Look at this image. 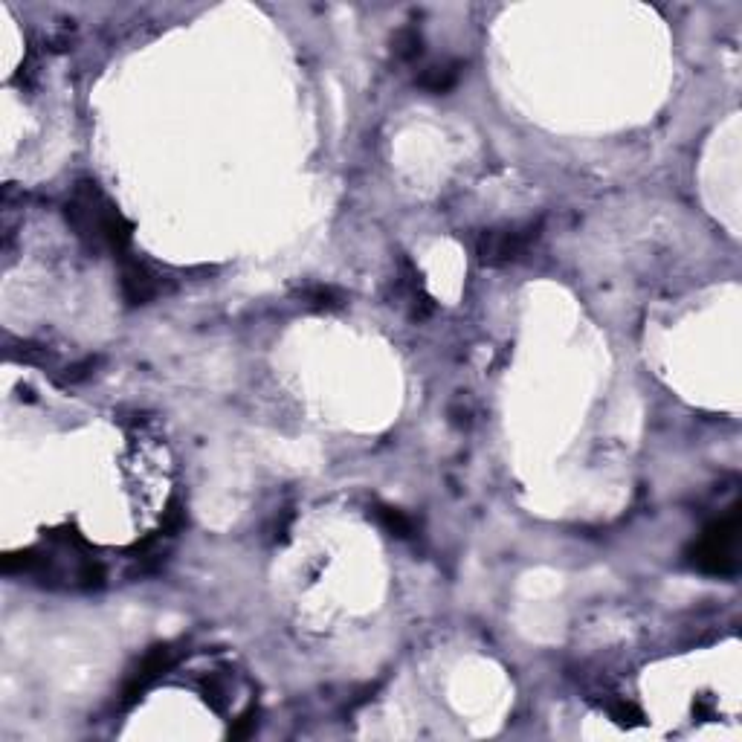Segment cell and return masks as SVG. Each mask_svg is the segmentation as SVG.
Returning a JSON list of instances; mask_svg holds the SVG:
<instances>
[{"instance_id":"1","label":"cell","mask_w":742,"mask_h":742,"mask_svg":"<svg viewBox=\"0 0 742 742\" xmlns=\"http://www.w3.org/2000/svg\"><path fill=\"white\" fill-rule=\"evenodd\" d=\"M67 221L93 247L122 253L131 241V224L96 189V183H79L67 203Z\"/></svg>"},{"instance_id":"2","label":"cell","mask_w":742,"mask_h":742,"mask_svg":"<svg viewBox=\"0 0 742 742\" xmlns=\"http://www.w3.org/2000/svg\"><path fill=\"white\" fill-rule=\"evenodd\" d=\"M693 563L708 574H734L737 571V514L719 519L714 528L705 531L702 543L696 545Z\"/></svg>"},{"instance_id":"3","label":"cell","mask_w":742,"mask_h":742,"mask_svg":"<svg viewBox=\"0 0 742 742\" xmlns=\"http://www.w3.org/2000/svg\"><path fill=\"white\" fill-rule=\"evenodd\" d=\"M537 238H540V224L490 229V232H485L479 238V258L485 264H490V267L511 264V261H519V258L525 256Z\"/></svg>"},{"instance_id":"4","label":"cell","mask_w":742,"mask_h":742,"mask_svg":"<svg viewBox=\"0 0 742 742\" xmlns=\"http://www.w3.org/2000/svg\"><path fill=\"white\" fill-rule=\"evenodd\" d=\"M122 290H125L128 302L145 305V302H151V299H157L163 293V282L145 264H128L125 273H122Z\"/></svg>"},{"instance_id":"5","label":"cell","mask_w":742,"mask_h":742,"mask_svg":"<svg viewBox=\"0 0 742 742\" xmlns=\"http://www.w3.org/2000/svg\"><path fill=\"white\" fill-rule=\"evenodd\" d=\"M174 661H177V650H172V647H157L154 653H148V656L143 658V664H140V670L134 673V679H131L128 690H125L128 702H134V699H137L160 673H166V670L172 667Z\"/></svg>"},{"instance_id":"6","label":"cell","mask_w":742,"mask_h":742,"mask_svg":"<svg viewBox=\"0 0 742 742\" xmlns=\"http://www.w3.org/2000/svg\"><path fill=\"white\" fill-rule=\"evenodd\" d=\"M418 85L429 93H447L458 85V64H435L418 76Z\"/></svg>"},{"instance_id":"7","label":"cell","mask_w":742,"mask_h":742,"mask_svg":"<svg viewBox=\"0 0 742 742\" xmlns=\"http://www.w3.org/2000/svg\"><path fill=\"white\" fill-rule=\"evenodd\" d=\"M421 56V35L415 29H400L395 35V58L398 61H415Z\"/></svg>"},{"instance_id":"8","label":"cell","mask_w":742,"mask_h":742,"mask_svg":"<svg viewBox=\"0 0 742 742\" xmlns=\"http://www.w3.org/2000/svg\"><path fill=\"white\" fill-rule=\"evenodd\" d=\"M374 516H377V522H380L389 534H395V537H409V534H412V519H409V516H403L400 511H392V508H377Z\"/></svg>"}]
</instances>
